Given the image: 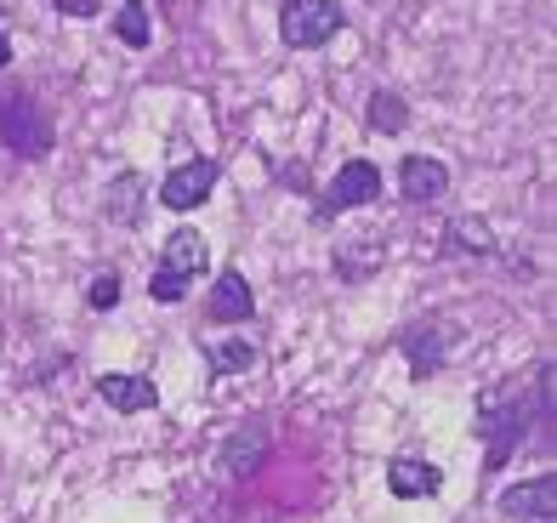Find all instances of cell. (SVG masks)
Instances as JSON below:
<instances>
[{
  "mask_svg": "<svg viewBox=\"0 0 557 523\" xmlns=\"http://www.w3.org/2000/svg\"><path fill=\"white\" fill-rule=\"evenodd\" d=\"M342 29H347V12L336 0H285V7H278V40H285L290 52H319V46H331Z\"/></svg>",
  "mask_w": 557,
  "mask_h": 523,
  "instance_id": "obj_1",
  "label": "cell"
},
{
  "mask_svg": "<svg viewBox=\"0 0 557 523\" xmlns=\"http://www.w3.org/2000/svg\"><path fill=\"white\" fill-rule=\"evenodd\" d=\"M455 347H461V325H455L449 313H426V319H416V325L404 331V359H410L416 382L438 376V370L455 359Z\"/></svg>",
  "mask_w": 557,
  "mask_h": 523,
  "instance_id": "obj_2",
  "label": "cell"
},
{
  "mask_svg": "<svg viewBox=\"0 0 557 523\" xmlns=\"http://www.w3.org/2000/svg\"><path fill=\"white\" fill-rule=\"evenodd\" d=\"M52 142H58L52 120H46L29 97H0V148H7V154L46 160V154H52Z\"/></svg>",
  "mask_w": 557,
  "mask_h": 523,
  "instance_id": "obj_3",
  "label": "cell"
},
{
  "mask_svg": "<svg viewBox=\"0 0 557 523\" xmlns=\"http://www.w3.org/2000/svg\"><path fill=\"white\" fill-rule=\"evenodd\" d=\"M382 199V171H375V160H347L336 171V183L319 194V206H313V222H331L352 206H375Z\"/></svg>",
  "mask_w": 557,
  "mask_h": 523,
  "instance_id": "obj_4",
  "label": "cell"
},
{
  "mask_svg": "<svg viewBox=\"0 0 557 523\" xmlns=\"http://www.w3.org/2000/svg\"><path fill=\"white\" fill-rule=\"evenodd\" d=\"M529 427V410L518 398H500V393H484V466L500 472L518 450V433Z\"/></svg>",
  "mask_w": 557,
  "mask_h": 523,
  "instance_id": "obj_5",
  "label": "cell"
},
{
  "mask_svg": "<svg viewBox=\"0 0 557 523\" xmlns=\"http://www.w3.org/2000/svg\"><path fill=\"white\" fill-rule=\"evenodd\" d=\"M216 177H222V165H216V160H183V165H176L171 177L160 183V206L176 211V216L194 211V206H206L211 188H216Z\"/></svg>",
  "mask_w": 557,
  "mask_h": 523,
  "instance_id": "obj_6",
  "label": "cell"
},
{
  "mask_svg": "<svg viewBox=\"0 0 557 523\" xmlns=\"http://www.w3.org/2000/svg\"><path fill=\"white\" fill-rule=\"evenodd\" d=\"M495 507H500V518H518V523H552V512H557V478L541 472V478H529V484L500 489Z\"/></svg>",
  "mask_w": 557,
  "mask_h": 523,
  "instance_id": "obj_7",
  "label": "cell"
},
{
  "mask_svg": "<svg viewBox=\"0 0 557 523\" xmlns=\"http://www.w3.org/2000/svg\"><path fill=\"white\" fill-rule=\"evenodd\" d=\"M398 188H404L410 206H433V199L449 194V165L433 160V154H410V160L398 165Z\"/></svg>",
  "mask_w": 557,
  "mask_h": 523,
  "instance_id": "obj_8",
  "label": "cell"
},
{
  "mask_svg": "<svg viewBox=\"0 0 557 523\" xmlns=\"http://www.w3.org/2000/svg\"><path fill=\"white\" fill-rule=\"evenodd\" d=\"M103 216L114 222V228H143L148 216V188L137 171H120V177L103 188Z\"/></svg>",
  "mask_w": 557,
  "mask_h": 523,
  "instance_id": "obj_9",
  "label": "cell"
},
{
  "mask_svg": "<svg viewBox=\"0 0 557 523\" xmlns=\"http://www.w3.org/2000/svg\"><path fill=\"white\" fill-rule=\"evenodd\" d=\"M97 398L120 415H137V410H154L160 404V387L148 376H97Z\"/></svg>",
  "mask_w": 557,
  "mask_h": 523,
  "instance_id": "obj_10",
  "label": "cell"
},
{
  "mask_svg": "<svg viewBox=\"0 0 557 523\" xmlns=\"http://www.w3.org/2000/svg\"><path fill=\"white\" fill-rule=\"evenodd\" d=\"M387 489L398 495V501H433V495L444 489V472L433 461H393L387 466Z\"/></svg>",
  "mask_w": 557,
  "mask_h": 523,
  "instance_id": "obj_11",
  "label": "cell"
},
{
  "mask_svg": "<svg viewBox=\"0 0 557 523\" xmlns=\"http://www.w3.org/2000/svg\"><path fill=\"white\" fill-rule=\"evenodd\" d=\"M250 313H257V296H250L239 267H227L216 279V290H211V319H216V325H245Z\"/></svg>",
  "mask_w": 557,
  "mask_h": 523,
  "instance_id": "obj_12",
  "label": "cell"
},
{
  "mask_svg": "<svg viewBox=\"0 0 557 523\" xmlns=\"http://www.w3.org/2000/svg\"><path fill=\"white\" fill-rule=\"evenodd\" d=\"M206 262H211L206 234H194V228H176V234L165 239V251H160V267H165V273H183L188 285L199 279V273H206Z\"/></svg>",
  "mask_w": 557,
  "mask_h": 523,
  "instance_id": "obj_13",
  "label": "cell"
},
{
  "mask_svg": "<svg viewBox=\"0 0 557 523\" xmlns=\"http://www.w3.org/2000/svg\"><path fill=\"white\" fill-rule=\"evenodd\" d=\"M268 456V433L262 427H239L234 438H227V450H222V472L227 478H250V472L262 466Z\"/></svg>",
  "mask_w": 557,
  "mask_h": 523,
  "instance_id": "obj_14",
  "label": "cell"
},
{
  "mask_svg": "<svg viewBox=\"0 0 557 523\" xmlns=\"http://www.w3.org/2000/svg\"><path fill=\"white\" fill-rule=\"evenodd\" d=\"M370 126L382 137H398L404 126H410V103H404L398 91H370Z\"/></svg>",
  "mask_w": 557,
  "mask_h": 523,
  "instance_id": "obj_15",
  "label": "cell"
},
{
  "mask_svg": "<svg viewBox=\"0 0 557 523\" xmlns=\"http://www.w3.org/2000/svg\"><path fill=\"white\" fill-rule=\"evenodd\" d=\"M114 35H120L125 46H137V52H143L148 40H154V23H148V7H143V0H125V7H120Z\"/></svg>",
  "mask_w": 557,
  "mask_h": 523,
  "instance_id": "obj_16",
  "label": "cell"
},
{
  "mask_svg": "<svg viewBox=\"0 0 557 523\" xmlns=\"http://www.w3.org/2000/svg\"><path fill=\"white\" fill-rule=\"evenodd\" d=\"M250 364H257L250 341H211V370H250Z\"/></svg>",
  "mask_w": 557,
  "mask_h": 523,
  "instance_id": "obj_17",
  "label": "cell"
},
{
  "mask_svg": "<svg viewBox=\"0 0 557 523\" xmlns=\"http://www.w3.org/2000/svg\"><path fill=\"white\" fill-rule=\"evenodd\" d=\"M449 245H467V257H490V251H495V239H490L484 222H455Z\"/></svg>",
  "mask_w": 557,
  "mask_h": 523,
  "instance_id": "obj_18",
  "label": "cell"
},
{
  "mask_svg": "<svg viewBox=\"0 0 557 523\" xmlns=\"http://www.w3.org/2000/svg\"><path fill=\"white\" fill-rule=\"evenodd\" d=\"M148 296H154V302H183V296H188V279H183V273L154 267V279H148Z\"/></svg>",
  "mask_w": 557,
  "mask_h": 523,
  "instance_id": "obj_19",
  "label": "cell"
},
{
  "mask_svg": "<svg viewBox=\"0 0 557 523\" xmlns=\"http://www.w3.org/2000/svg\"><path fill=\"white\" fill-rule=\"evenodd\" d=\"M114 302H120V279H114V273H103V279L91 285V308H97V313H109Z\"/></svg>",
  "mask_w": 557,
  "mask_h": 523,
  "instance_id": "obj_20",
  "label": "cell"
},
{
  "mask_svg": "<svg viewBox=\"0 0 557 523\" xmlns=\"http://www.w3.org/2000/svg\"><path fill=\"white\" fill-rule=\"evenodd\" d=\"M52 7H58L63 17H91V12H97V0H52Z\"/></svg>",
  "mask_w": 557,
  "mask_h": 523,
  "instance_id": "obj_21",
  "label": "cell"
},
{
  "mask_svg": "<svg viewBox=\"0 0 557 523\" xmlns=\"http://www.w3.org/2000/svg\"><path fill=\"white\" fill-rule=\"evenodd\" d=\"M12 63V40H7V17H0V69Z\"/></svg>",
  "mask_w": 557,
  "mask_h": 523,
  "instance_id": "obj_22",
  "label": "cell"
}]
</instances>
